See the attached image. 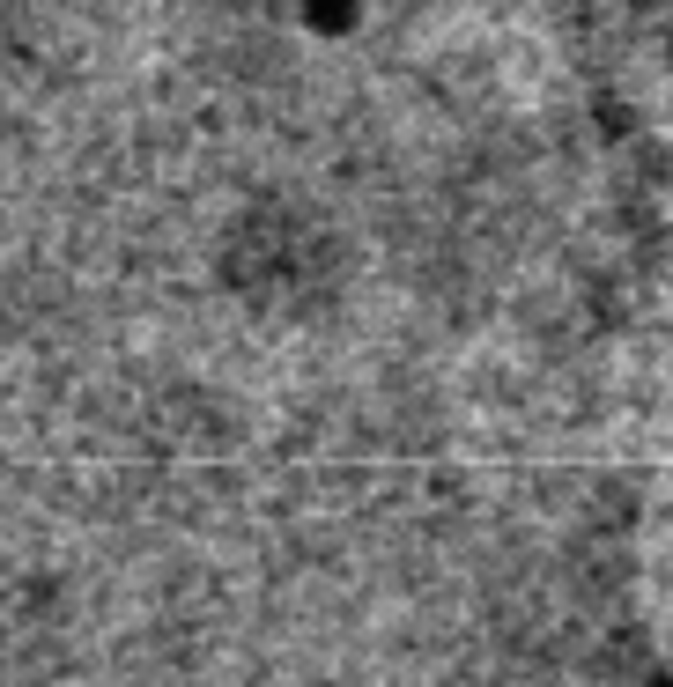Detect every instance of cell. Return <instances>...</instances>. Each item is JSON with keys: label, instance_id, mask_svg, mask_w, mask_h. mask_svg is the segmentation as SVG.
Wrapping results in <instances>:
<instances>
[{"label": "cell", "instance_id": "cell-1", "mask_svg": "<svg viewBox=\"0 0 673 687\" xmlns=\"http://www.w3.org/2000/svg\"><path fill=\"white\" fill-rule=\"evenodd\" d=\"M311 23H326V30H341V23H348V0H311Z\"/></svg>", "mask_w": 673, "mask_h": 687}]
</instances>
